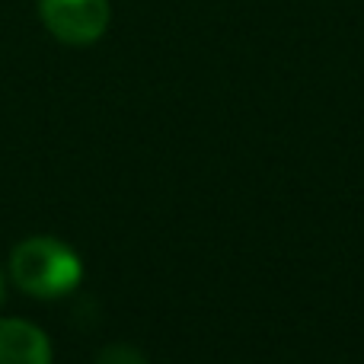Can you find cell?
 <instances>
[{
	"label": "cell",
	"mask_w": 364,
	"mask_h": 364,
	"mask_svg": "<svg viewBox=\"0 0 364 364\" xmlns=\"http://www.w3.org/2000/svg\"><path fill=\"white\" fill-rule=\"evenodd\" d=\"M13 282L32 297H61L80 284L83 265L74 250L55 237H32L13 250Z\"/></svg>",
	"instance_id": "6da1fadb"
},
{
	"label": "cell",
	"mask_w": 364,
	"mask_h": 364,
	"mask_svg": "<svg viewBox=\"0 0 364 364\" xmlns=\"http://www.w3.org/2000/svg\"><path fill=\"white\" fill-rule=\"evenodd\" d=\"M0 364H51V342L38 326L0 320Z\"/></svg>",
	"instance_id": "3957f363"
},
{
	"label": "cell",
	"mask_w": 364,
	"mask_h": 364,
	"mask_svg": "<svg viewBox=\"0 0 364 364\" xmlns=\"http://www.w3.org/2000/svg\"><path fill=\"white\" fill-rule=\"evenodd\" d=\"M96 364H147V358L132 346H106Z\"/></svg>",
	"instance_id": "277c9868"
},
{
	"label": "cell",
	"mask_w": 364,
	"mask_h": 364,
	"mask_svg": "<svg viewBox=\"0 0 364 364\" xmlns=\"http://www.w3.org/2000/svg\"><path fill=\"white\" fill-rule=\"evenodd\" d=\"M0 304H4V275H0Z\"/></svg>",
	"instance_id": "5b68a950"
},
{
	"label": "cell",
	"mask_w": 364,
	"mask_h": 364,
	"mask_svg": "<svg viewBox=\"0 0 364 364\" xmlns=\"http://www.w3.org/2000/svg\"><path fill=\"white\" fill-rule=\"evenodd\" d=\"M42 23L68 45H93L109 26V0H38Z\"/></svg>",
	"instance_id": "7a4b0ae2"
}]
</instances>
